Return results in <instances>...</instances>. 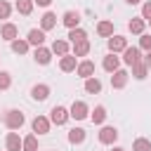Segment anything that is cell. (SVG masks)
Segmentation results:
<instances>
[{"label": "cell", "instance_id": "obj_38", "mask_svg": "<svg viewBox=\"0 0 151 151\" xmlns=\"http://www.w3.org/2000/svg\"><path fill=\"white\" fill-rule=\"evenodd\" d=\"M125 2H127V5H139L142 0H125Z\"/></svg>", "mask_w": 151, "mask_h": 151}, {"label": "cell", "instance_id": "obj_33", "mask_svg": "<svg viewBox=\"0 0 151 151\" xmlns=\"http://www.w3.org/2000/svg\"><path fill=\"white\" fill-rule=\"evenodd\" d=\"M12 14V5L7 0H0V19H7Z\"/></svg>", "mask_w": 151, "mask_h": 151}, {"label": "cell", "instance_id": "obj_20", "mask_svg": "<svg viewBox=\"0 0 151 151\" xmlns=\"http://www.w3.org/2000/svg\"><path fill=\"white\" fill-rule=\"evenodd\" d=\"M130 68H132V76H134L137 80H144V78L149 76V66H146L144 61H137V64H132Z\"/></svg>", "mask_w": 151, "mask_h": 151}, {"label": "cell", "instance_id": "obj_8", "mask_svg": "<svg viewBox=\"0 0 151 151\" xmlns=\"http://www.w3.org/2000/svg\"><path fill=\"white\" fill-rule=\"evenodd\" d=\"M31 97H33L35 101H45V99L50 97V85H45V83L33 85V87H31Z\"/></svg>", "mask_w": 151, "mask_h": 151}, {"label": "cell", "instance_id": "obj_32", "mask_svg": "<svg viewBox=\"0 0 151 151\" xmlns=\"http://www.w3.org/2000/svg\"><path fill=\"white\" fill-rule=\"evenodd\" d=\"M9 85H12V76L7 71H0V90H9Z\"/></svg>", "mask_w": 151, "mask_h": 151}, {"label": "cell", "instance_id": "obj_14", "mask_svg": "<svg viewBox=\"0 0 151 151\" xmlns=\"http://www.w3.org/2000/svg\"><path fill=\"white\" fill-rule=\"evenodd\" d=\"M61 21H64V26H66L68 31H71V28H78V24H80V14L73 12V9H68V12H64Z\"/></svg>", "mask_w": 151, "mask_h": 151}, {"label": "cell", "instance_id": "obj_10", "mask_svg": "<svg viewBox=\"0 0 151 151\" xmlns=\"http://www.w3.org/2000/svg\"><path fill=\"white\" fill-rule=\"evenodd\" d=\"M0 35H2V40H7V42H12V40H17V35H19V28H17V24H2V28H0Z\"/></svg>", "mask_w": 151, "mask_h": 151}, {"label": "cell", "instance_id": "obj_23", "mask_svg": "<svg viewBox=\"0 0 151 151\" xmlns=\"http://www.w3.org/2000/svg\"><path fill=\"white\" fill-rule=\"evenodd\" d=\"M33 5H35L33 0H17V5H14V7H17V12H19V14L28 17V14L33 12Z\"/></svg>", "mask_w": 151, "mask_h": 151}, {"label": "cell", "instance_id": "obj_22", "mask_svg": "<svg viewBox=\"0 0 151 151\" xmlns=\"http://www.w3.org/2000/svg\"><path fill=\"white\" fill-rule=\"evenodd\" d=\"M85 92H87V94H99V92H101V83H99V78H94V76L87 78V80H85Z\"/></svg>", "mask_w": 151, "mask_h": 151}, {"label": "cell", "instance_id": "obj_17", "mask_svg": "<svg viewBox=\"0 0 151 151\" xmlns=\"http://www.w3.org/2000/svg\"><path fill=\"white\" fill-rule=\"evenodd\" d=\"M59 68H61L64 73H71V71H76V68H78V61H76V57H73V54H66V57H61V61H59Z\"/></svg>", "mask_w": 151, "mask_h": 151}, {"label": "cell", "instance_id": "obj_11", "mask_svg": "<svg viewBox=\"0 0 151 151\" xmlns=\"http://www.w3.org/2000/svg\"><path fill=\"white\" fill-rule=\"evenodd\" d=\"M123 61H125L127 66H132V64L142 61V50H139V47H127V50L123 52Z\"/></svg>", "mask_w": 151, "mask_h": 151}, {"label": "cell", "instance_id": "obj_39", "mask_svg": "<svg viewBox=\"0 0 151 151\" xmlns=\"http://www.w3.org/2000/svg\"><path fill=\"white\" fill-rule=\"evenodd\" d=\"M113 151H125V149L123 146H113Z\"/></svg>", "mask_w": 151, "mask_h": 151}, {"label": "cell", "instance_id": "obj_31", "mask_svg": "<svg viewBox=\"0 0 151 151\" xmlns=\"http://www.w3.org/2000/svg\"><path fill=\"white\" fill-rule=\"evenodd\" d=\"M24 151H38V137L35 134L24 137Z\"/></svg>", "mask_w": 151, "mask_h": 151}, {"label": "cell", "instance_id": "obj_36", "mask_svg": "<svg viewBox=\"0 0 151 151\" xmlns=\"http://www.w3.org/2000/svg\"><path fill=\"white\" fill-rule=\"evenodd\" d=\"M33 2H35L38 7H50V2H52V0H33Z\"/></svg>", "mask_w": 151, "mask_h": 151}, {"label": "cell", "instance_id": "obj_27", "mask_svg": "<svg viewBox=\"0 0 151 151\" xmlns=\"http://www.w3.org/2000/svg\"><path fill=\"white\" fill-rule=\"evenodd\" d=\"M90 118H92L94 125H101V123L106 120V109H104V106H94V111L90 113Z\"/></svg>", "mask_w": 151, "mask_h": 151}, {"label": "cell", "instance_id": "obj_21", "mask_svg": "<svg viewBox=\"0 0 151 151\" xmlns=\"http://www.w3.org/2000/svg\"><path fill=\"white\" fill-rule=\"evenodd\" d=\"M9 47H12V52H14V54H26L31 45H28V40L17 38V40H12V42H9Z\"/></svg>", "mask_w": 151, "mask_h": 151}, {"label": "cell", "instance_id": "obj_18", "mask_svg": "<svg viewBox=\"0 0 151 151\" xmlns=\"http://www.w3.org/2000/svg\"><path fill=\"white\" fill-rule=\"evenodd\" d=\"M54 26H57V14L54 12H45L42 19H40V28L42 31H52Z\"/></svg>", "mask_w": 151, "mask_h": 151}, {"label": "cell", "instance_id": "obj_5", "mask_svg": "<svg viewBox=\"0 0 151 151\" xmlns=\"http://www.w3.org/2000/svg\"><path fill=\"white\" fill-rule=\"evenodd\" d=\"M127 78H130V73H127L125 68H118V71L111 76V87H113V90H123V87L127 85Z\"/></svg>", "mask_w": 151, "mask_h": 151}, {"label": "cell", "instance_id": "obj_35", "mask_svg": "<svg viewBox=\"0 0 151 151\" xmlns=\"http://www.w3.org/2000/svg\"><path fill=\"white\" fill-rule=\"evenodd\" d=\"M142 19H144V21L151 19V2H144V5H142Z\"/></svg>", "mask_w": 151, "mask_h": 151}, {"label": "cell", "instance_id": "obj_9", "mask_svg": "<svg viewBox=\"0 0 151 151\" xmlns=\"http://www.w3.org/2000/svg\"><path fill=\"white\" fill-rule=\"evenodd\" d=\"M116 139H118V130H116V127L106 125V127L99 130V142H101V144H113Z\"/></svg>", "mask_w": 151, "mask_h": 151}, {"label": "cell", "instance_id": "obj_25", "mask_svg": "<svg viewBox=\"0 0 151 151\" xmlns=\"http://www.w3.org/2000/svg\"><path fill=\"white\" fill-rule=\"evenodd\" d=\"M68 40H71L73 45H76V42H83V40H87V33H85L80 26H78V28H71V31H68Z\"/></svg>", "mask_w": 151, "mask_h": 151}, {"label": "cell", "instance_id": "obj_4", "mask_svg": "<svg viewBox=\"0 0 151 151\" xmlns=\"http://www.w3.org/2000/svg\"><path fill=\"white\" fill-rule=\"evenodd\" d=\"M109 50H111L113 54L125 52V50H127V38H125V35H111V38H109Z\"/></svg>", "mask_w": 151, "mask_h": 151}, {"label": "cell", "instance_id": "obj_34", "mask_svg": "<svg viewBox=\"0 0 151 151\" xmlns=\"http://www.w3.org/2000/svg\"><path fill=\"white\" fill-rule=\"evenodd\" d=\"M139 50H146V52H151V35L142 33V38H139Z\"/></svg>", "mask_w": 151, "mask_h": 151}, {"label": "cell", "instance_id": "obj_2", "mask_svg": "<svg viewBox=\"0 0 151 151\" xmlns=\"http://www.w3.org/2000/svg\"><path fill=\"white\" fill-rule=\"evenodd\" d=\"M5 125H7L9 130H19V127L24 125V113L17 111V109L7 111V116H5Z\"/></svg>", "mask_w": 151, "mask_h": 151}, {"label": "cell", "instance_id": "obj_7", "mask_svg": "<svg viewBox=\"0 0 151 151\" xmlns=\"http://www.w3.org/2000/svg\"><path fill=\"white\" fill-rule=\"evenodd\" d=\"M5 146L7 151H24V139L19 137V132H9L5 139Z\"/></svg>", "mask_w": 151, "mask_h": 151}, {"label": "cell", "instance_id": "obj_26", "mask_svg": "<svg viewBox=\"0 0 151 151\" xmlns=\"http://www.w3.org/2000/svg\"><path fill=\"white\" fill-rule=\"evenodd\" d=\"M52 54L66 57V54H68V42H66V40H54V42H52Z\"/></svg>", "mask_w": 151, "mask_h": 151}, {"label": "cell", "instance_id": "obj_29", "mask_svg": "<svg viewBox=\"0 0 151 151\" xmlns=\"http://www.w3.org/2000/svg\"><path fill=\"white\" fill-rule=\"evenodd\" d=\"M132 151H151V142L146 137H137L132 142Z\"/></svg>", "mask_w": 151, "mask_h": 151}, {"label": "cell", "instance_id": "obj_30", "mask_svg": "<svg viewBox=\"0 0 151 151\" xmlns=\"http://www.w3.org/2000/svg\"><path fill=\"white\" fill-rule=\"evenodd\" d=\"M90 52V42L87 40H83V42H76L73 45V57H85Z\"/></svg>", "mask_w": 151, "mask_h": 151}, {"label": "cell", "instance_id": "obj_6", "mask_svg": "<svg viewBox=\"0 0 151 151\" xmlns=\"http://www.w3.org/2000/svg\"><path fill=\"white\" fill-rule=\"evenodd\" d=\"M50 125H52V120L45 118V116H35L33 123H31L33 132H38V134H47V132H50Z\"/></svg>", "mask_w": 151, "mask_h": 151}, {"label": "cell", "instance_id": "obj_13", "mask_svg": "<svg viewBox=\"0 0 151 151\" xmlns=\"http://www.w3.org/2000/svg\"><path fill=\"white\" fill-rule=\"evenodd\" d=\"M76 73H78L83 80H87V78H92V76H94V64H92L90 59H85V61H80V64H78Z\"/></svg>", "mask_w": 151, "mask_h": 151}, {"label": "cell", "instance_id": "obj_16", "mask_svg": "<svg viewBox=\"0 0 151 151\" xmlns=\"http://www.w3.org/2000/svg\"><path fill=\"white\" fill-rule=\"evenodd\" d=\"M33 57H35V61H38V64H42V66H47V64L52 61V50H47L45 45H42V47H35V52H33Z\"/></svg>", "mask_w": 151, "mask_h": 151}, {"label": "cell", "instance_id": "obj_12", "mask_svg": "<svg viewBox=\"0 0 151 151\" xmlns=\"http://www.w3.org/2000/svg\"><path fill=\"white\" fill-rule=\"evenodd\" d=\"M101 66H104V71H109V73H116V71H118V66H120V57H116L113 52H109V54L104 57Z\"/></svg>", "mask_w": 151, "mask_h": 151}, {"label": "cell", "instance_id": "obj_28", "mask_svg": "<svg viewBox=\"0 0 151 151\" xmlns=\"http://www.w3.org/2000/svg\"><path fill=\"white\" fill-rule=\"evenodd\" d=\"M68 142H71V144H83V142H85V130H83V127H73V130L68 132Z\"/></svg>", "mask_w": 151, "mask_h": 151}, {"label": "cell", "instance_id": "obj_37", "mask_svg": "<svg viewBox=\"0 0 151 151\" xmlns=\"http://www.w3.org/2000/svg\"><path fill=\"white\" fill-rule=\"evenodd\" d=\"M144 64L149 66V71H151V52H146V57H144Z\"/></svg>", "mask_w": 151, "mask_h": 151}, {"label": "cell", "instance_id": "obj_1", "mask_svg": "<svg viewBox=\"0 0 151 151\" xmlns=\"http://www.w3.org/2000/svg\"><path fill=\"white\" fill-rule=\"evenodd\" d=\"M68 113H71V118H73V120H85V118L90 116V109H87V104H85V101H73V104H71V109H68Z\"/></svg>", "mask_w": 151, "mask_h": 151}, {"label": "cell", "instance_id": "obj_40", "mask_svg": "<svg viewBox=\"0 0 151 151\" xmlns=\"http://www.w3.org/2000/svg\"><path fill=\"white\" fill-rule=\"evenodd\" d=\"M149 26H151V19H149Z\"/></svg>", "mask_w": 151, "mask_h": 151}, {"label": "cell", "instance_id": "obj_3", "mask_svg": "<svg viewBox=\"0 0 151 151\" xmlns=\"http://www.w3.org/2000/svg\"><path fill=\"white\" fill-rule=\"evenodd\" d=\"M68 118H71V113H68V109H64V106H54V109L50 111V120H52L54 125H64Z\"/></svg>", "mask_w": 151, "mask_h": 151}, {"label": "cell", "instance_id": "obj_15", "mask_svg": "<svg viewBox=\"0 0 151 151\" xmlns=\"http://www.w3.org/2000/svg\"><path fill=\"white\" fill-rule=\"evenodd\" d=\"M28 45H35V47H42V42H45V31L42 28H31L28 31Z\"/></svg>", "mask_w": 151, "mask_h": 151}, {"label": "cell", "instance_id": "obj_19", "mask_svg": "<svg viewBox=\"0 0 151 151\" xmlns=\"http://www.w3.org/2000/svg\"><path fill=\"white\" fill-rule=\"evenodd\" d=\"M127 28H130V33H134V35H142V33H144V28H146V21H144L142 17H134V19L127 24Z\"/></svg>", "mask_w": 151, "mask_h": 151}, {"label": "cell", "instance_id": "obj_24", "mask_svg": "<svg viewBox=\"0 0 151 151\" xmlns=\"http://www.w3.org/2000/svg\"><path fill=\"white\" fill-rule=\"evenodd\" d=\"M97 33H99L101 38H111V35H113V24H111V21H99V24H97Z\"/></svg>", "mask_w": 151, "mask_h": 151}]
</instances>
